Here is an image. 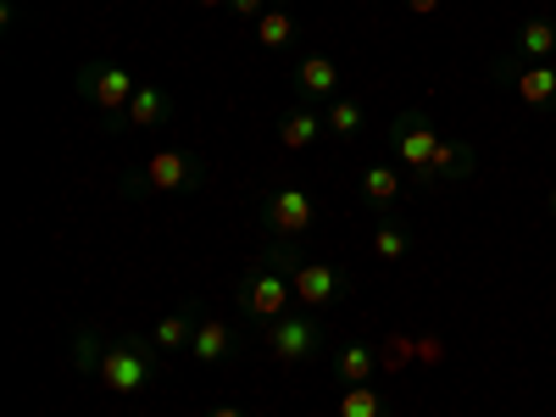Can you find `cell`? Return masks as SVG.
<instances>
[{"label":"cell","mask_w":556,"mask_h":417,"mask_svg":"<svg viewBox=\"0 0 556 417\" xmlns=\"http://www.w3.org/2000/svg\"><path fill=\"white\" fill-rule=\"evenodd\" d=\"M156 374H162V351H156L151 340H117V345H106L96 379H101L112 395H139V390L156 384Z\"/></svg>","instance_id":"cell-1"},{"label":"cell","mask_w":556,"mask_h":417,"mask_svg":"<svg viewBox=\"0 0 556 417\" xmlns=\"http://www.w3.org/2000/svg\"><path fill=\"white\" fill-rule=\"evenodd\" d=\"M290 301H295V290H290V273L278 267V256L240 278V312L256 323V329H262V323H278V317H285Z\"/></svg>","instance_id":"cell-2"},{"label":"cell","mask_w":556,"mask_h":417,"mask_svg":"<svg viewBox=\"0 0 556 417\" xmlns=\"http://www.w3.org/2000/svg\"><path fill=\"white\" fill-rule=\"evenodd\" d=\"M262 345L273 351V362L295 367V362L317 356V345H323V329H317L312 317H301V312H285L278 323H262Z\"/></svg>","instance_id":"cell-3"},{"label":"cell","mask_w":556,"mask_h":417,"mask_svg":"<svg viewBox=\"0 0 556 417\" xmlns=\"http://www.w3.org/2000/svg\"><path fill=\"white\" fill-rule=\"evenodd\" d=\"M134 89H139V78L128 67H117V62H101V67L84 73V96H89V106H96L101 117H128Z\"/></svg>","instance_id":"cell-4"},{"label":"cell","mask_w":556,"mask_h":417,"mask_svg":"<svg viewBox=\"0 0 556 417\" xmlns=\"http://www.w3.org/2000/svg\"><path fill=\"white\" fill-rule=\"evenodd\" d=\"M395 156L406 167H417V178H434V156H440V134L424 112H401L395 117Z\"/></svg>","instance_id":"cell-5"},{"label":"cell","mask_w":556,"mask_h":417,"mask_svg":"<svg viewBox=\"0 0 556 417\" xmlns=\"http://www.w3.org/2000/svg\"><path fill=\"white\" fill-rule=\"evenodd\" d=\"M285 273H290V290L301 306H334L345 295V273L334 262H295Z\"/></svg>","instance_id":"cell-6"},{"label":"cell","mask_w":556,"mask_h":417,"mask_svg":"<svg viewBox=\"0 0 556 417\" xmlns=\"http://www.w3.org/2000/svg\"><path fill=\"white\" fill-rule=\"evenodd\" d=\"M267 223H273L285 240H301L306 228L317 223V206H312V195L301 190V184H285V190L267 195Z\"/></svg>","instance_id":"cell-7"},{"label":"cell","mask_w":556,"mask_h":417,"mask_svg":"<svg viewBox=\"0 0 556 417\" xmlns=\"http://www.w3.org/2000/svg\"><path fill=\"white\" fill-rule=\"evenodd\" d=\"M190 184H195V162L184 151H156L146 162V190H156V195H178V190H190Z\"/></svg>","instance_id":"cell-8"},{"label":"cell","mask_w":556,"mask_h":417,"mask_svg":"<svg viewBox=\"0 0 556 417\" xmlns=\"http://www.w3.org/2000/svg\"><path fill=\"white\" fill-rule=\"evenodd\" d=\"M334 374H340V384H374L379 379V351L362 345V340H345L334 351Z\"/></svg>","instance_id":"cell-9"},{"label":"cell","mask_w":556,"mask_h":417,"mask_svg":"<svg viewBox=\"0 0 556 417\" xmlns=\"http://www.w3.org/2000/svg\"><path fill=\"white\" fill-rule=\"evenodd\" d=\"M228 351H235V329H228L223 317H201V323H195V340H190V356H195L201 367H212V362H223Z\"/></svg>","instance_id":"cell-10"},{"label":"cell","mask_w":556,"mask_h":417,"mask_svg":"<svg viewBox=\"0 0 556 417\" xmlns=\"http://www.w3.org/2000/svg\"><path fill=\"white\" fill-rule=\"evenodd\" d=\"M295 84H301V96H334V89H340V62L323 56V51H312V56H301Z\"/></svg>","instance_id":"cell-11"},{"label":"cell","mask_w":556,"mask_h":417,"mask_svg":"<svg viewBox=\"0 0 556 417\" xmlns=\"http://www.w3.org/2000/svg\"><path fill=\"white\" fill-rule=\"evenodd\" d=\"M323 128H329V123L301 106V112H290L285 123H278V146H285V151H312L317 139H323Z\"/></svg>","instance_id":"cell-12"},{"label":"cell","mask_w":556,"mask_h":417,"mask_svg":"<svg viewBox=\"0 0 556 417\" xmlns=\"http://www.w3.org/2000/svg\"><path fill=\"white\" fill-rule=\"evenodd\" d=\"M513 89H518L523 106H551V101H556V67H551V62H534V67H523V73L513 78Z\"/></svg>","instance_id":"cell-13"},{"label":"cell","mask_w":556,"mask_h":417,"mask_svg":"<svg viewBox=\"0 0 556 417\" xmlns=\"http://www.w3.org/2000/svg\"><path fill=\"white\" fill-rule=\"evenodd\" d=\"M167 112H173L167 89H156V84H139V89H134V101H128V128H156Z\"/></svg>","instance_id":"cell-14"},{"label":"cell","mask_w":556,"mask_h":417,"mask_svg":"<svg viewBox=\"0 0 556 417\" xmlns=\"http://www.w3.org/2000/svg\"><path fill=\"white\" fill-rule=\"evenodd\" d=\"M290 39H295V12L290 7H267L256 17V45H262V51H285Z\"/></svg>","instance_id":"cell-15"},{"label":"cell","mask_w":556,"mask_h":417,"mask_svg":"<svg viewBox=\"0 0 556 417\" xmlns=\"http://www.w3.org/2000/svg\"><path fill=\"white\" fill-rule=\"evenodd\" d=\"M479 167L468 139H440V156H434V178H468Z\"/></svg>","instance_id":"cell-16"},{"label":"cell","mask_w":556,"mask_h":417,"mask_svg":"<svg viewBox=\"0 0 556 417\" xmlns=\"http://www.w3.org/2000/svg\"><path fill=\"white\" fill-rule=\"evenodd\" d=\"M518 56H534V62H551L556 56V28L545 17H529L518 28Z\"/></svg>","instance_id":"cell-17"},{"label":"cell","mask_w":556,"mask_h":417,"mask_svg":"<svg viewBox=\"0 0 556 417\" xmlns=\"http://www.w3.org/2000/svg\"><path fill=\"white\" fill-rule=\"evenodd\" d=\"M190 340H195V323L178 317V312H167L156 329H151V345H156V351H190Z\"/></svg>","instance_id":"cell-18"},{"label":"cell","mask_w":556,"mask_h":417,"mask_svg":"<svg viewBox=\"0 0 556 417\" xmlns=\"http://www.w3.org/2000/svg\"><path fill=\"white\" fill-rule=\"evenodd\" d=\"M362 195L374 206H390L401 195V173L395 167H362Z\"/></svg>","instance_id":"cell-19"},{"label":"cell","mask_w":556,"mask_h":417,"mask_svg":"<svg viewBox=\"0 0 556 417\" xmlns=\"http://www.w3.org/2000/svg\"><path fill=\"white\" fill-rule=\"evenodd\" d=\"M340 417H384V395H379L374 384H345Z\"/></svg>","instance_id":"cell-20"},{"label":"cell","mask_w":556,"mask_h":417,"mask_svg":"<svg viewBox=\"0 0 556 417\" xmlns=\"http://www.w3.org/2000/svg\"><path fill=\"white\" fill-rule=\"evenodd\" d=\"M323 123H329V134H340V139H351V134H362V101H351V96H340L329 112H323Z\"/></svg>","instance_id":"cell-21"},{"label":"cell","mask_w":556,"mask_h":417,"mask_svg":"<svg viewBox=\"0 0 556 417\" xmlns=\"http://www.w3.org/2000/svg\"><path fill=\"white\" fill-rule=\"evenodd\" d=\"M406 251H412L406 228H395V223H379V228H374V256H379V262H401Z\"/></svg>","instance_id":"cell-22"},{"label":"cell","mask_w":556,"mask_h":417,"mask_svg":"<svg viewBox=\"0 0 556 417\" xmlns=\"http://www.w3.org/2000/svg\"><path fill=\"white\" fill-rule=\"evenodd\" d=\"M406 362H417V340L412 334H390L384 351H379V367H384V374H401Z\"/></svg>","instance_id":"cell-23"},{"label":"cell","mask_w":556,"mask_h":417,"mask_svg":"<svg viewBox=\"0 0 556 417\" xmlns=\"http://www.w3.org/2000/svg\"><path fill=\"white\" fill-rule=\"evenodd\" d=\"M101 356H106V345L96 334H78L73 340V367H78V374H101Z\"/></svg>","instance_id":"cell-24"},{"label":"cell","mask_w":556,"mask_h":417,"mask_svg":"<svg viewBox=\"0 0 556 417\" xmlns=\"http://www.w3.org/2000/svg\"><path fill=\"white\" fill-rule=\"evenodd\" d=\"M417 362L440 367V362H445V340H440V334H417Z\"/></svg>","instance_id":"cell-25"},{"label":"cell","mask_w":556,"mask_h":417,"mask_svg":"<svg viewBox=\"0 0 556 417\" xmlns=\"http://www.w3.org/2000/svg\"><path fill=\"white\" fill-rule=\"evenodd\" d=\"M228 12H235L240 23H256V17L267 12V0H228Z\"/></svg>","instance_id":"cell-26"},{"label":"cell","mask_w":556,"mask_h":417,"mask_svg":"<svg viewBox=\"0 0 556 417\" xmlns=\"http://www.w3.org/2000/svg\"><path fill=\"white\" fill-rule=\"evenodd\" d=\"M440 7H445V0H406V12H412V17H434Z\"/></svg>","instance_id":"cell-27"},{"label":"cell","mask_w":556,"mask_h":417,"mask_svg":"<svg viewBox=\"0 0 556 417\" xmlns=\"http://www.w3.org/2000/svg\"><path fill=\"white\" fill-rule=\"evenodd\" d=\"M206 417H245V412H240V406H212Z\"/></svg>","instance_id":"cell-28"},{"label":"cell","mask_w":556,"mask_h":417,"mask_svg":"<svg viewBox=\"0 0 556 417\" xmlns=\"http://www.w3.org/2000/svg\"><path fill=\"white\" fill-rule=\"evenodd\" d=\"M201 7H206V12H217V7H228V0H201Z\"/></svg>","instance_id":"cell-29"},{"label":"cell","mask_w":556,"mask_h":417,"mask_svg":"<svg viewBox=\"0 0 556 417\" xmlns=\"http://www.w3.org/2000/svg\"><path fill=\"white\" fill-rule=\"evenodd\" d=\"M551 206H556V184H551Z\"/></svg>","instance_id":"cell-30"}]
</instances>
